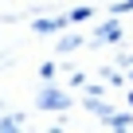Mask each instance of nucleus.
<instances>
[{
  "label": "nucleus",
  "instance_id": "1",
  "mask_svg": "<svg viewBox=\"0 0 133 133\" xmlns=\"http://www.w3.org/2000/svg\"><path fill=\"white\" fill-rule=\"evenodd\" d=\"M39 102H43V106H63V102H66V98H63V94H55V90H47V94H43V98H39Z\"/></svg>",
  "mask_w": 133,
  "mask_h": 133
}]
</instances>
